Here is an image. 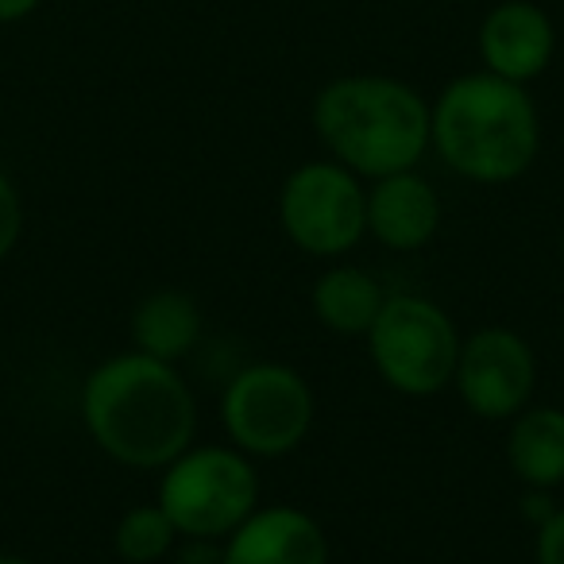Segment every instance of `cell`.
<instances>
[{"label":"cell","instance_id":"6da1fadb","mask_svg":"<svg viewBox=\"0 0 564 564\" xmlns=\"http://www.w3.org/2000/svg\"><path fill=\"white\" fill-rule=\"evenodd\" d=\"M78 414L89 441L109 460L159 471L194 445L197 399L178 364L143 352H117L86 376Z\"/></svg>","mask_w":564,"mask_h":564},{"label":"cell","instance_id":"7a4b0ae2","mask_svg":"<svg viewBox=\"0 0 564 564\" xmlns=\"http://www.w3.org/2000/svg\"><path fill=\"white\" fill-rule=\"evenodd\" d=\"M430 151L464 182H518L541 151V117L530 89L491 70L453 78L430 101Z\"/></svg>","mask_w":564,"mask_h":564},{"label":"cell","instance_id":"3957f363","mask_svg":"<svg viewBox=\"0 0 564 564\" xmlns=\"http://www.w3.org/2000/svg\"><path fill=\"white\" fill-rule=\"evenodd\" d=\"M310 120L329 159L364 182L414 171L430 151V101L391 74H340L325 82Z\"/></svg>","mask_w":564,"mask_h":564},{"label":"cell","instance_id":"277c9868","mask_svg":"<svg viewBox=\"0 0 564 564\" xmlns=\"http://www.w3.org/2000/svg\"><path fill=\"white\" fill-rule=\"evenodd\" d=\"M155 502L182 541H225L259 507V471L236 445H189L159 468Z\"/></svg>","mask_w":564,"mask_h":564},{"label":"cell","instance_id":"5b68a950","mask_svg":"<svg viewBox=\"0 0 564 564\" xmlns=\"http://www.w3.org/2000/svg\"><path fill=\"white\" fill-rule=\"evenodd\" d=\"M364 340H368L371 368L394 394L433 399L453 387L464 337L448 310L425 294H387Z\"/></svg>","mask_w":564,"mask_h":564},{"label":"cell","instance_id":"8992f818","mask_svg":"<svg viewBox=\"0 0 564 564\" xmlns=\"http://www.w3.org/2000/svg\"><path fill=\"white\" fill-rule=\"evenodd\" d=\"M317 422V399L299 368L259 360L240 368L220 391V425L228 445L251 460H279L306 445Z\"/></svg>","mask_w":564,"mask_h":564},{"label":"cell","instance_id":"52a82bcc","mask_svg":"<svg viewBox=\"0 0 564 564\" xmlns=\"http://www.w3.org/2000/svg\"><path fill=\"white\" fill-rule=\"evenodd\" d=\"M279 228L314 259H340L368 236V186L337 159L299 163L279 186Z\"/></svg>","mask_w":564,"mask_h":564},{"label":"cell","instance_id":"ba28073f","mask_svg":"<svg viewBox=\"0 0 564 564\" xmlns=\"http://www.w3.org/2000/svg\"><path fill=\"white\" fill-rule=\"evenodd\" d=\"M538 356L522 333L507 325H484L460 340L453 391L468 414L484 422H510L533 402Z\"/></svg>","mask_w":564,"mask_h":564},{"label":"cell","instance_id":"9c48e42d","mask_svg":"<svg viewBox=\"0 0 564 564\" xmlns=\"http://www.w3.org/2000/svg\"><path fill=\"white\" fill-rule=\"evenodd\" d=\"M479 63L518 86H530L553 66L556 24L533 0H499L476 32Z\"/></svg>","mask_w":564,"mask_h":564},{"label":"cell","instance_id":"30bf717a","mask_svg":"<svg viewBox=\"0 0 564 564\" xmlns=\"http://www.w3.org/2000/svg\"><path fill=\"white\" fill-rule=\"evenodd\" d=\"M220 564H329V538L310 510L294 502H259L220 541Z\"/></svg>","mask_w":564,"mask_h":564},{"label":"cell","instance_id":"8fae6325","mask_svg":"<svg viewBox=\"0 0 564 564\" xmlns=\"http://www.w3.org/2000/svg\"><path fill=\"white\" fill-rule=\"evenodd\" d=\"M437 228L441 197L417 166L368 182V236L387 251H422Z\"/></svg>","mask_w":564,"mask_h":564},{"label":"cell","instance_id":"7c38bea8","mask_svg":"<svg viewBox=\"0 0 564 564\" xmlns=\"http://www.w3.org/2000/svg\"><path fill=\"white\" fill-rule=\"evenodd\" d=\"M205 329L202 306L194 294L178 291V286H159L148 291L135 302L132 317H128V333H132V348L155 360L178 364L197 348Z\"/></svg>","mask_w":564,"mask_h":564},{"label":"cell","instance_id":"4fadbf2b","mask_svg":"<svg viewBox=\"0 0 564 564\" xmlns=\"http://www.w3.org/2000/svg\"><path fill=\"white\" fill-rule=\"evenodd\" d=\"M507 464L522 487L556 491L564 484V410L525 406L507 422Z\"/></svg>","mask_w":564,"mask_h":564},{"label":"cell","instance_id":"5bb4252c","mask_svg":"<svg viewBox=\"0 0 564 564\" xmlns=\"http://www.w3.org/2000/svg\"><path fill=\"white\" fill-rule=\"evenodd\" d=\"M383 302H387L383 282L356 263L325 267L317 274L314 291H310L314 317L322 322V329L337 333V337H368Z\"/></svg>","mask_w":564,"mask_h":564},{"label":"cell","instance_id":"9a60e30c","mask_svg":"<svg viewBox=\"0 0 564 564\" xmlns=\"http://www.w3.org/2000/svg\"><path fill=\"white\" fill-rule=\"evenodd\" d=\"M182 541L178 525L171 522L159 502H135L117 518L112 530V549L124 564H159L163 556L174 553V545Z\"/></svg>","mask_w":564,"mask_h":564},{"label":"cell","instance_id":"2e32d148","mask_svg":"<svg viewBox=\"0 0 564 564\" xmlns=\"http://www.w3.org/2000/svg\"><path fill=\"white\" fill-rule=\"evenodd\" d=\"M20 232H24V202H20L17 182L0 171V263L12 256V248L20 243Z\"/></svg>","mask_w":564,"mask_h":564},{"label":"cell","instance_id":"e0dca14e","mask_svg":"<svg viewBox=\"0 0 564 564\" xmlns=\"http://www.w3.org/2000/svg\"><path fill=\"white\" fill-rule=\"evenodd\" d=\"M533 561L564 564V507H556L553 514L533 530Z\"/></svg>","mask_w":564,"mask_h":564},{"label":"cell","instance_id":"ac0fdd59","mask_svg":"<svg viewBox=\"0 0 564 564\" xmlns=\"http://www.w3.org/2000/svg\"><path fill=\"white\" fill-rule=\"evenodd\" d=\"M553 491H538V487H525L522 495V518L525 522H533V530H538L541 522H545L549 514H553Z\"/></svg>","mask_w":564,"mask_h":564},{"label":"cell","instance_id":"d6986e66","mask_svg":"<svg viewBox=\"0 0 564 564\" xmlns=\"http://www.w3.org/2000/svg\"><path fill=\"white\" fill-rule=\"evenodd\" d=\"M40 4L43 0H0V24H20V20L32 17Z\"/></svg>","mask_w":564,"mask_h":564},{"label":"cell","instance_id":"ffe728a7","mask_svg":"<svg viewBox=\"0 0 564 564\" xmlns=\"http://www.w3.org/2000/svg\"><path fill=\"white\" fill-rule=\"evenodd\" d=\"M0 564H35L28 556H17V553H0Z\"/></svg>","mask_w":564,"mask_h":564},{"label":"cell","instance_id":"44dd1931","mask_svg":"<svg viewBox=\"0 0 564 564\" xmlns=\"http://www.w3.org/2000/svg\"><path fill=\"white\" fill-rule=\"evenodd\" d=\"M561 259H564V243H561Z\"/></svg>","mask_w":564,"mask_h":564}]
</instances>
